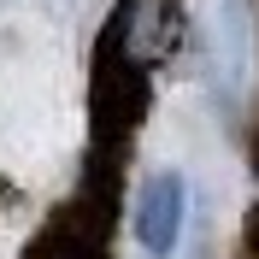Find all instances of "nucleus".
Returning <instances> with one entry per match:
<instances>
[{
	"mask_svg": "<svg viewBox=\"0 0 259 259\" xmlns=\"http://www.w3.org/2000/svg\"><path fill=\"white\" fill-rule=\"evenodd\" d=\"M189 230V183L183 171H153L136 194V242L147 259H171Z\"/></svg>",
	"mask_w": 259,
	"mask_h": 259,
	"instance_id": "obj_1",
	"label": "nucleus"
}]
</instances>
